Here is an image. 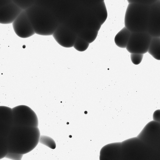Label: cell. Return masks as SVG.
Listing matches in <instances>:
<instances>
[{
	"mask_svg": "<svg viewBox=\"0 0 160 160\" xmlns=\"http://www.w3.org/2000/svg\"><path fill=\"white\" fill-rule=\"evenodd\" d=\"M8 152L7 137L0 135V159L5 158Z\"/></svg>",
	"mask_w": 160,
	"mask_h": 160,
	"instance_id": "obj_18",
	"label": "cell"
},
{
	"mask_svg": "<svg viewBox=\"0 0 160 160\" xmlns=\"http://www.w3.org/2000/svg\"><path fill=\"white\" fill-rule=\"evenodd\" d=\"M89 45V43L77 35L73 47L78 51L83 52L88 49Z\"/></svg>",
	"mask_w": 160,
	"mask_h": 160,
	"instance_id": "obj_17",
	"label": "cell"
},
{
	"mask_svg": "<svg viewBox=\"0 0 160 160\" xmlns=\"http://www.w3.org/2000/svg\"><path fill=\"white\" fill-rule=\"evenodd\" d=\"M131 32L125 27L116 35L114 42L116 45L121 48H126L129 40Z\"/></svg>",
	"mask_w": 160,
	"mask_h": 160,
	"instance_id": "obj_13",
	"label": "cell"
},
{
	"mask_svg": "<svg viewBox=\"0 0 160 160\" xmlns=\"http://www.w3.org/2000/svg\"><path fill=\"white\" fill-rule=\"evenodd\" d=\"M39 142L52 149H54L56 148V144L54 140L49 136L45 135L40 136Z\"/></svg>",
	"mask_w": 160,
	"mask_h": 160,
	"instance_id": "obj_19",
	"label": "cell"
},
{
	"mask_svg": "<svg viewBox=\"0 0 160 160\" xmlns=\"http://www.w3.org/2000/svg\"><path fill=\"white\" fill-rule=\"evenodd\" d=\"M13 126L12 108L0 106V135L7 137Z\"/></svg>",
	"mask_w": 160,
	"mask_h": 160,
	"instance_id": "obj_10",
	"label": "cell"
},
{
	"mask_svg": "<svg viewBox=\"0 0 160 160\" xmlns=\"http://www.w3.org/2000/svg\"><path fill=\"white\" fill-rule=\"evenodd\" d=\"M160 114V110H157L153 114V119L154 120L159 121L160 115H158Z\"/></svg>",
	"mask_w": 160,
	"mask_h": 160,
	"instance_id": "obj_26",
	"label": "cell"
},
{
	"mask_svg": "<svg viewBox=\"0 0 160 160\" xmlns=\"http://www.w3.org/2000/svg\"><path fill=\"white\" fill-rule=\"evenodd\" d=\"M12 110L13 126L38 127L37 115L29 107L19 105L12 108Z\"/></svg>",
	"mask_w": 160,
	"mask_h": 160,
	"instance_id": "obj_4",
	"label": "cell"
},
{
	"mask_svg": "<svg viewBox=\"0 0 160 160\" xmlns=\"http://www.w3.org/2000/svg\"><path fill=\"white\" fill-rule=\"evenodd\" d=\"M12 2L23 10L35 4L36 0H12Z\"/></svg>",
	"mask_w": 160,
	"mask_h": 160,
	"instance_id": "obj_20",
	"label": "cell"
},
{
	"mask_svg": "<svg viewBox=\"0 0 160 160\" xmlns=\"http://www.w3.org/2000/svg\"><path fill=\"white\" fill-rule=\"evenodd\" d=\"M85 9L79 6L62 23L77 34L85 28Z\"/></svg>",
	"mask_w": 160,
	"mask_h": 160,
	"instance_id": "obj_8",
	"label": "cell"
},
{
	"mask_svg": "<svg viewBox=\"0 0 160 160\" xmlns=\"http://www.w3.org/2000/svg\"><path fill=\"white\" fill-rule=\"evenodd\" d=\"M23 10L13 2L0 8V23H12Z\"/></svg>",
	"mask_w": 160,
	"mask_h": 160,
	"instance_id": "obj_11",
	"label": "cell"
},
{
	"mask_svg": "<svg viewBox=\"0 0 160 160\" xmlns=\"http://www.w3.org/2000/svg\"><path fill=\"white\" fill-rule=\"evenodd\" d=\"M102 25L108 17V12L104 1L90 8Z\"/></svg>",
	"mask_w": 160,
	"mask_h": 160,
	"instance_id": "obj_14",
	"label": "cell"
},
{
	"mask_svg": "<svg viewBox=\"0 0 160 160\" xmlns=\"http://www.w3.org/2000/svg\"><path fill=\"white\" fill-rule=\"evenodd\" d=\"M152 38L147 32H131L126 48L131 53L145 54L148 52Z\"/></svg>",
	"mask_w": 160,
	"mask_h": 160,
	"instance_id": "obj_5",
	"label": "cell"
},
{
	"mask_svg": "<svg viewBox=\"0 0 160 160\" xmlns=\"http://www.w3.org/2000/svg\"><path fill=\"white\" fill-rule=\"evenodd\" d=\"M104 0H79L80 6L87 8H91Z\"/></svg>",
	"mask_w": 160,
	"mask_h": 160,
	"instance_id": "obj_21",
	"label": "cell"
},
{
	"mask_svg": "<svg viewBox=\"0 0 160 160\" xmlns=\"http://www.w3.org/2000/svg\"><path fill=\"white\" fill-rule=\"evenodd\" d=\"M85 28L99 31L102 25L90 8H85Z\"/></svg>",
	"mask_w": 160,
	"mask_h": 160,
	"instance_id": "obj_12",
	"label": "cell"
},
{
	"mask_svg": "<svg viewBox=\"0 0 160 160\" xmlns=\"http://www.w3.org/2000/svg\"><path fill=\"white\" fill-rule=\"evenodd\" d=\"M12 23L15 32L19 37L27 38L35 34L25 10L21 12Z\"/></svg>",
	"mask_w": 160,
	"mask_h": 160,
	"instance_id": "obj_6",
	"label": "cell"
},
{
	"mask_svg": "<svg viewBox=\"0 0 160 160\" xmlns=\"http://www.w3.org/2000/svg\"><path fill=\"white\" fill-rule=\"evenodd\" d=\"M143 54L140 53H131L130 58L132 63L136 65L139 64L142 60Z\"/></svg>",
	"mask_w": 160,
	"mask_h": 160,
	"instance_id": "obj_23",
	"label": "cell"
},
{
	"mask_svg": "<svg viewBox=\"0 0 160 160\" xmlns=\"http://www.w3.org/2000/svg\"><path fill=\"white\" fill-rule=\"evenodd\" d=\"M68 0L79 6V0Z\"/></svg>",
	"mask_w": 160,
	"mask_h": 160,
	"instance_id": "obj_28",
	"label": "cell"
},
{
	"mask_svg": "<svg viewBox=\"0 0 160 160\" xmlns=\"http://www.w3.org/2000/svg\"><path fill=\"white\" fill-rule=\"evenodd\" d=\"M12 2V0H0V8Z\"/></svg>",
	"mask_w": 160,
	"mask_h": 160,
	"instance_id": "obj_27",
	"label": "cell"
},
{
	"mask_svg": "<svg viewBox=\"0 0 160 160\" xmlns=\"http://www.w3.org/2000/svg\"><path fill=\"white\" fill-rule=\"evenodd\" d=\"M160 37H152L148 52L155 59L160 60Z\"/></svg>",
	"mask_w": 160,
	"mask_h": 160,
	"instance_id": "obj_15",
	"label": "cell"
},
{
	"mask_svg": "<svg viewBox=\"0 0 160 160\" xmlns=\"http://www.w3.org/2000/svg\"><path fill=\"white\" fill-rule=\"evenodd\" d=\"M23 155L22 154L8 152L5 158L12 160H20L22 159Z\"/></svg>",
	"mask_w": 160,
	"mask_h": 160,
	"instance_id": "obj_25",
	"label": "cell"
},
{
	"mask_svg": "<svg viewBox=\"0 0 160 160\" xmlns=\"http://www.w3.org/2000/svg\"><path fill=\"white\" fill-rule=\"evenodd\" d=\"M158 0H127L129 3H136L150 5Z\"/></svg>",
	"mask_w": 160,
	"mask_h": 160,
	"instance_id": "obj_24",
	"label": "cell"
},
{
	"mask_svg": "<svg viewBox=\"0 0 160 160\" xmlns=\"http://www.w3.org/2000/svg\"><path fill=\"white\" fill-rule=\"evenodd\" d=\"M150 5L128 4L124 17L125 27L131 32H147Z\"/></svg>",
	"mask_w": 160,
	"mask_h": 160,
	"instance_id": "obj_3",
	"label": "cell"
},
{
	"mask_svg": "<svg viewBox=\"0 0 160 160\" xmlns=\"http://www.w3.org/2000/svg\"><path fill=\"white\" fill-rule=\"evenodd\" d=\"M98 32L85 28L78 33L77 35L90 44L95 40L98 36Z\"/></svg>",
	"mask_w": 160,
	"mask_h": 160,
	"instance_id": "obj_16",
	"label": "cell"
},
{
	"mask_svg": "<svg viewBox=\"0 0 160 160\" xmlns=\"http://www.w3.org/2000/svg\"><path fill=\"white\" fill-rule=\"evenodd\" d=\"M147 32L152 37H160V0L150 5Z\"/></svg>",
	"mask_w": 160,
	"mask_h": 160,
	"instance_id": "obj_9",
	"label": "cell"
},
{
	"mask_svg": "<svg viewBox=\"0 0 160 160\" xmlns=\"http://www.w3.org/2000/svg\"><path fill=\"white\" fill-rule=\"evenodd\" d=\"M24 10L38 35H52L60 23L51 10L41 5L35 4Z\"/></svg>",
	"mask_w": 160,
	"mask_h": 160,
	"instance_id": "obj_2",
	"label": "cell"
},
{
	"mask_svg": "<svg viewBox=\"0 0 160 160\" xmlns=\"http://www.w3.org/2000/svg\"><path fill=\"white\" fill-rule=\"evenodd\" d=\"M40 136L38 127L13 126L7 137L8 152H30L38 145Z\"/></svg>",
	"mask_w": 160,
	"mask_h": 160,
	"instance_id": "obj_1",
	"label": "cell"
},
{
	"mask_svg": "<svg viewBox=\"0 0 160 160\" xmlns=\"http://www.w3.org/2000/svg\"><path fill=\"white\" fill-rule=\"evenodd\" d=\"M52 35L59 44L66 48L73 47L77 37V33L62 23H59Z\"/></svg>",
	"mask_w": 160,
	"mask_h": 160,
	"instance_id": "obj_7",
	"label": "cell"
},
{
	"mask_svg": "<svg viewBox=\"0 0 160 160\" xmlns=\"http://www.w3.org/2000/svg\"><path fill=\"white\" fill-rule=\"evenodd\" d=\"M59 0H36L35 4L51 10Z\"/></svg>",
	"mask_w": 160,
	"mask_h": 160,
	"instance_id": "obj_22",
	"label": "cell"
}]
</instances>
